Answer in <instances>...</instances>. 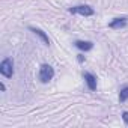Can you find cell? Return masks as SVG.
I'll use <instances>...</instances> for the list:
<instances>
[{
  "label": "cell",
  "instance_id": "3957f363",
  "mask_svg": "<svg viewBox=\"0 0 128 128\" xmlns=\"http://www.w3.org/2000/svg\"><path fill=\"white\" fill-rule=\"evenodd\" d=\"M70 12H71V14L83 15V17H92V15L95 14L94 8H90L89 5H78V6H72V8H70Z\"/></svg>",
  "mask_w": 128,
  "mask_h": 128
},
{
  "label": "cell",
  "instance_id": "8fae6325",
  "mask_svg": "<svg viewBox=\"0 0 128 128\" xmlns=\"http://www.w3.org/2000/svg\"><path fill=\"white\" fill-rule=\"evenodd\" d=\"M0 89H2V90H3V92H5V90H6V86H5V84H3V83H0Z\"/></svg>",
  "mask_w": 128,
  "mask_h": 128
},
{
  "label": "cell",
  "instance_id": "52a82bcc",
  "mask_svg": "<svg viewBox=\"0 0 128 128\" xmlns=\"http://www.w3.org/2000/svg\"><path fill=\"white\" fill-rule=\"evenodd\" d=\"M74 44L82 51H90L94 48V42H90V41H76Z\"/></svg>",
  "mask_w": 128,
  "mask_h": 128
},
{
  "label": "cell",
  "instance_id": "30bf717a",
  "mask_svg": "<svg viewBox=\"0 0 128 128\" xmlns=\"http://www.w3.org/2000/svg\"><path fill=\"white\" fill-rule=\"evenodd\" d=\"M77 59H78V62H84V56H83V54H78Z\"/></svg>",
  "mask_w": 128,
  "mask_h": 128
},
{
  "label": "cell",
  "instance_id": "5b68a950",
  "mask_svg": "<svg viewBox=\"0 0 128 128\" xmlns=\"http://www.w3.org/2000/svg\"><path fill=\"white\" fill-rule=\"evenodd\" d=\"M126 23H128V20L125 17H118V18H113L108 23V27L110 29H122V27L126 26Z\"/></svg>",
  "mask_w": 128,
  "mask_h": 128
},
{
  "label": "cell",
  "instance_id": "277c9868",
  "mask_svg": "<svg viewBox=\"0 0 128 128\" xmlns=\"http://www.w3.org/2000/svg\"><path fill=\"white\" fill-rule=\"evenodd\" d=\"M83 78L89 88V90H96V77L90 72H83Z\"/></svg>",
  "mask_w": 128,
  "mask_h": 128
},
{
  "label": "cell",
  "instance_id": "8992f818",
  "mask_svg": "<svg viewBox=\"0 0 128 128\" xmlns=\"http://www.w3.org/2000/svg\"><path fill=\"white\" fill-rule=\"evenodd\" d=\"M29 29H30V30L36 35V36H39L45 45H50V38H48V35H47L44 30H41V29H38V27H29Z\"/></svg>",
  "mask_w": 128,
  "mask_h": 128
},
{
  "label": "cell",
  "instance_id": "ba28073f",
  "mask_svg": "<svg viewBox=\"0 0 128 128\" xmlns=\"http://www.w3.org/2000/svg\"><path fill=\"white\" fill-rule=\"evenodd\" d=\"M126 100H128V86H124L119 90V101L120 102H125Z\"/></svg>",
  "mask_w": 128,
  "mask_h": 128
},
{
  "label": "cell",
  "instance_id": "6da1fadb",
  "mask_svg": "<svg viewBox=\"0 0 128 128\" xmlns=\"http://www.w3.org/2000/svg\"><path fill=\"white\" fill-rule=\"evenodd\" d=\"M53 77H54V70H53V66L47 65V63L41 65L39 72H38L39 82H41V83H48L50 80H53Z\"/></svg>",
  "mask_w": 128,
  "mask_h": 128
},
{
  "label": "cell",
  "instance_id": "7a4b0ae2",
  "mask_svg": "<svg viewBox=\"0 0 128 128\" xmlns=\"http://www.w3.org/2000/svg\"><path fill=\"white\" fill-rule=\"evenodd\" d=\"M0 74L6 78H11L14 76V60L11 57H6L0 63Z\"/></svg>",
  "mask_w": 128,
  "mask_h": 128
},
{
  "label": "cell",
  "instance_id": "9c48e42d",
  "mask_svg": "<svg viewBox=\"0 0 128 128\" xmlns=\"http://www.w3.org/2000/svg\"><path fill=\"white\" fill-rule=\"evenodd\" d=\"M122 119H124V122L128 125V112H124V113H122Z\"/></svg>",
  "mask_w": 128,
  "mask_h": 128
}]
</instances>
